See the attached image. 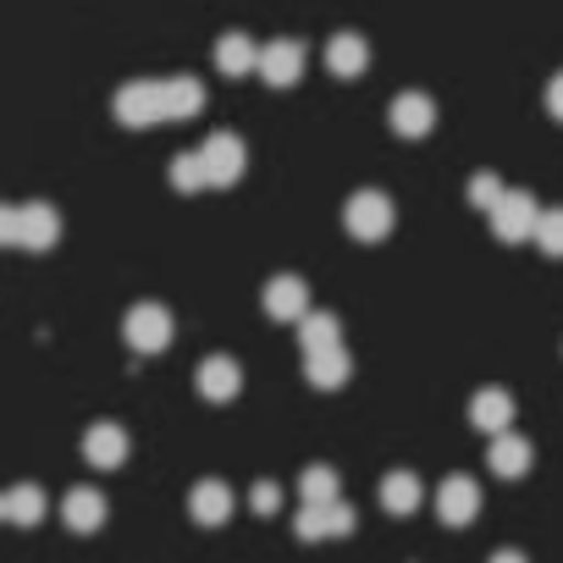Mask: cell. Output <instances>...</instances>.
I'll return each mask as SVG.
<instances>
[{"instance_id": "1", "label": "cell", "mask_w": 563, "mask_h": 563, "mask_svg": "<svg viewBox=\"0 0 563 563\" xmlns=\"http://www.w3.org/2000/svg\"><path fill=\"white\" fill-rule=\"evenodd\" d=\"M486 216H492V232H497L503 243H519V238H530V232H536L541 205H536L525 188H503V194H497V205H492Z\"/></svg>"}, {"instance_id": "2", "label": "cell", "mask_w": 563, "mask_h": 563, "mask_svg": "<svg viewBox=\"0 0 563 563\" xmlns=\"http://www.w3.org/2000/svg\"><path fill=\"white\" fill-rule=\"evenodd\" d=\"M172 310L166 305H133L128 310V321H122V338H128V349H139V354H161L166 343H172Z\"/></svg>"}, {"instance_id": "3", "label": "cell", "mask_w": 563, "mask_h": 563, "mask_svg": "<svg viewBox=\"0 0 563 563\" xmlns=\"http://www.w3.org/2000/svg\"><path fill=\"white\" fill-rule=\"evenodd\" d=\"M199 155V166H205V188L216 183V188H227V183H238L243 177V139L238 133H210L205 139V150H194Z\"/></svg>"}, {"instance_id": "4", "label": "cell", "mask_w": 563, "mask_h": 563, "mask_svg": "<svg viewBox=\"0 0 563 563\" xmlns=\"http://www.w3.org/2000/svg\"><path fill=\"white\" fill-rule=\"evenodd\" d=\"M343 227H349L354 238H365V243L387 238V232H393V199H387V194H376V188L354 194V199L343 205Z\"/></svg>"}, {"instance_id": "5", "label": "cell", "mask_w": 563, "mask_h": 563, "mask_svg": "<svg viewBox=\"0 0 563 563\" xmlns=\"http://www.w3.org/2000/svg\"><path fill=\"white\" fill-rule=\"evenodd\" d=\"M254 73H260L271 89L299 84V78H305V45H299V40H271V45H260Z\"/></svg>"}, {"instance_id": "6", "label": "cell", "mask_w": 563, "mask_h": 563, "mask_svg": "<svg viewBox=\"0 0 563 563\" xmlns=\"http://www.w3.org/2000/svg\"><path fill=\"white\" fill-rule=\"evenodd\" d=\"M117 122H122V128H155V122H161V78L128 84V89L117 95Z\"/></svg>"}, {"instance_id": "7", "label": "cell", "mask_w": 563, "mask_h": 563, "mask_svg": "<svg viewBox=\"0 0 563 563\" xmlns=\"http://www.w3.org/2000/svg\"><path fill=\"white\" fill-rule=\"evenodd\" d=\"M475 514H481V486L470 475H448L437 486V519L442 525H470Z\"/></svg>"}, {"instance_id": "8", "label": "cell", "mask_w": 563, "mask_h": 563, "mask_svg": "<svg viewBox=\"0 0 563 563\" xmlns=\"http://www.w3.org/2000/svg\"><path fill=\"white\" fill-rule=\"evenodd\" d=\"M205 111V84L177 73V78H161V122H188Z\"/></svg>"}, {"instance_id": "9", "label": "cell", "mask_w": 563, "mask_h": 563, "mask_svg": "<svg viewBox=\"0 0 563 563\" xmlns=\"http://www.w3.org/2000/svg\"><path fill=\"white\" fill-rule=\"evenodd\" d=\"M62 238V216L51 205H18V249H56Z\"/></svg>"}, {"instance_id": "10", "label": "cell", "mask_w": 563, "mask_h": 563, "mask_svg": "<svg viewBox=\"0 0 563 563\" xmlns=\"http://www.w3.org/2000/svg\"><path fill=\"white\" fill-rule=\"evenodd\" d=\"M265 316H276V321H305V316H310L305 276H276L271 288H265Z\"/></svg>"}, {"instance_id": "11", "label": "cell", "mask_w": 563, "mask_h": 563, "mask_svg": "<svg viewBox=\"0 0 563 563\" xmlns=\"http://www.w3.org/2000/svg\"><path fill=\"white\" fill-rule=\"evenodd\" d=\"M387 122H393V133H404V139H426V133L437 128V106H431V95H398L393 111H387Z\"/></svg>"}, {"instance_id": "12", "label": "cell", "mask_w": 563, "mask_h": 563, "mask_svg": "<svg viewBox=\"0 0 563 563\" xmlns=\"http://www.w3.org/2000/svg\"><path fill=\"white\" fill-rule=\"evenodd\" d=\"M470 420H475V431L503 437V431L514 426V398H508L503 387H481V393L470 398Z\"/></svg>"}, {"instance_id": "13", "label": "cell", "mask_w": 563, "mask_h": 563, "mask_svg": "<svg viewBox=\"0 0 563 563\" xmlns=\"http://www.w3.org/2000/svg\"><path fill=\"white\" fill-rule=\"evenodd\" d=\"M84 459H89V464H100V470H117V464L128 459V431H122V426H111V420L89 426V431H84Z\"/></svg>"}, {"instance_id": "14", "label": "cell", "mask_w": 563, "mask_h": 563, "mask_svg": "<svg viewBox=\"0 0 563 563\" xmlns=\"http://www.w3.org/2000/svg\"><path fill=\"white\" fill-rule=\"evenodd\" d=\"M349 530H354V508H349V503H321V508L305 503V514H299V536H305V541L349 536Z\"/></svg>"}, {"instance_id": "15", "label": "cell", "mask_w": 563, "mask_h": 563, "mask_svg": "<svg viewBox=\"0 0 563 563\" xmlns=\"http://www.w3.org/2000/svg\"><path fill=\"white\" fill-rule=\"evenodd\" d=\"M238 387H243V371H238L227 354H216V360H205V365H199V398L227 404V398H238Z\"/></svg>"}, {"instance_id": "16", "label": "cell", "mask_w": 563, "mask_h": 563, "mask_svg": "<svg viewBox=\"0 0 563 563\" xmlns=\"http://www.w3.org/2000/svg\"><path fill=\"white\" fill-rule=\"evenodd\" d=\"M327 67H332V78H360V73L371 67V45H365L360 34H332Z\"/></svg>"}, {"instance_id": "17", "label": "cell", "mask_w": 563, "mask_h": 563, "mask_svg": "<svg viewBox=\"0 0 563 563\" xmlns=\"http://www.w3.org/2000/svg\"><path fill=\"white\" fill-rule=\"evenodd\" d=\"M486 464H492V475H503V481H519V475L530 470V442H525V437H514V431H503V437H492V453H486Z\"/></svg>"}, {"instance_id": "18", "label": "cell", "mask_w": 563, "mask_h": 563, "mask_svg": "<svg viewBox=\"0 0 563 563\" xmlns=\"http://www.w3.org/2000/svg\"><path fill=\"white\" fill-rule=\"evenodd\" d=\"M62 519L73 525V530H100L106 525V497L95 492V486H78V492H67V503H62Z\"/></svg>"}, {"instance_id": "19", "label": "cell", "mask_w": 563, "mask_h": 563, "mask_svg": "<svg viewBox=\"0 0 563 563\" xmlns=\"http://www.w3.org/2000/svg\"><path fill=\"white\" fill-rule=\"evenodd\" d=\"M254 56H260V45H254L249 34H221V40H216V67H221L227 78L254 73Z\"/></svg>"}, {"instance_id": "20", "label": "cell", "mask_w": 563, "mask_h": 563, "mask_svg": "<svg viewBox=\"0 0 563 563\" xmlns=\"http://www.w3.org/2000/svg\"><path fill=\"white\" fill-rule=\"evenodd\" d=\"M188 508H194L199 525H227V519H232V492H227L221 481H199Z\"/></svg>"}, {"instance_id": "21", "label": "cell", "mask_w": 563, "mask_h": 563, "mask_svg": "<svg viewBox=\"0 0 563 563\" xmlns=\"http://www.w3.org/2000/svg\"><path fill=\"white\" fill-rule=\"evenodd\" d=\"M305 371H310V382H316V387H327V393H332V387H343V382H349V371H354V365H349V349H327V354H305Z\"/></svg>"}, {"instance_id": "22", "label": "cell", "mask_w": 563, "mask_h": 563, "mask_svg": "<svg viewBox=\"0 0 563 563\" xmlns=\"http://www.w3.org/2000/svg\"><path fill=\"white\" fill-rule=\"evenodd\" d=\"M382 508H387V514H415V508H420V481H415L409 470H393V475L382 481Z\"/></svg>"}, {"instance_id": "23", "label": "cell", "mask_w": 563, "mask_h": 563, "mask_svg": "<svg viewBox=\"0 0 563 563\" xmlns=\"http://www.w3.org/2000/svg\"><path fill=\"white\" fill-rule=\"evenodd\" d=\"M299 338H305V354L343 349V327H338V316H305V321H299Z\"/></svg>"}, {"instance_id": "24", "label": "cell", "mask_w": 563, "mask_h": 563, "mask_svg": "<svg viewBox=\"0 0 563 563\" xmlns=\"http://www.w3.org/2000/svg\"><path fill=\"white\" fill-rule=\"evenodd\" d=\"M7 519H12V525H40V519H45V492H40V486H18V492L7 497Z\"/></svg>"}, {"instance_id": "25", "label": "cell", "mask_w": 563, "mask_h": 563, "mask_svg": "<svg viewBox=\"0 0 563 563\" xmlns=\"http://www.w3.org/2000/svg\"><path fill=\"white\" fill-rule=\"evenodd\" d=\"M299 492H305V503H310V508L338 503V475H332L327 464H316V470H305V475H299Z\"/></svg>"}, {"instance_id": "26", "label": "cell", "mask_w": 563, "mask_h": 563, "mask_svg": "<svg viewBox=\"0 0 563 563\" xmlns=\"http://www.w3.org/2000/svg\"><path fill=\"white\" fill-rule=\"evenodd\" d=\"M530 238L541 243V254L563 260V210H541V216H536V232H530Z\"/></svg>"}, {"instance_id": "27", "label": "cell", "mask_w": 563, "mask_h": 563, "mask_svg": "<svg viewBox=\"0 0 563 563\" xmlns=\"http://www.w3.org/2000/svg\"><path fill=\"white\" fill-rule=\"evenodd\" d=\"M172 188H183V194L205 188V166H199V155H177V161H172Z\"/></svg>"}, {"instance_id": "28", "label": "cell", "mask_w": 563, "mask_h": 563, "mask_svg": "<svg viewBox=\"0 0 563 563\" xmlns=\"http://www.w3.org/2000/svg\"><path fill=\"white\" fill-rule=\"evenodd\" d=\"M497 194H503V183H497L492 172H481V177L470 183V205H475V210H492V205H497Z\"/></svg>"}, {"instance_id": "29", "label": "cell", "mask_w": 563, "mask_h": 563, "mask_svg": "<svg viewBox=\"0 0 563 563\" xmlns=\"http://www.w3.org/2000/svg\"><path fill=\"white\" fill-rule=\"evenodd\" d=\"M276 503H282V492H276L271 481H260V486L249 492V508H254V514H276Z\"/></svg>"}, {"instance_id": "30", "label": "cell", "mask_w": 563, "mask_h": 563, "mask_svg": "<svg viewBox=\"0 0 563 563\" xmlns=\"http://www.w3.org/2000/svg\"><path fill=\"white\" fill-rule=\"evenodd\" d=\"M0 243L18 249V205H0Z\"/></svg>"}, {"instance_id": "31", "label": "cell", "mask_w": 563, "mask_h": 563, "mask_svg": "<svg viewBox=\"0 0 563 563\" xmlns=\"http://www.w3.org/2000/svg\"><path fill=\"white\" fill-rule=\"evenodd\" d=\"M547 111H552V117L563 122V73H558V78L547 84Z\"/></svg>"}, {"instance_id": "32", "label": "cell", "mask_w": 563, "mask_h": 563, "mask_svg": "<svg viewBox=\"0 0 563 563\" xmlns=\"http://www.w3.org/2000/svg\"><path fill=\"white\" fill-rule=\"evenodd\" d=\"M492 563H525V552H514V547H503V552H492Z\"/></svg>"}, {"instance_id": "33", "label": "cell", "mask_w": 563, "mask_h": 563, "mask_svg": "<svg viewBox=\"0 0 563 563\" xmlns=\"http://www.w3.org/2000/svg\"><path fill=\"white\" fill-rule=\"evenodd\" d=\"M0 519H7V497H0Z\"/></svg>"}]
</instances>
